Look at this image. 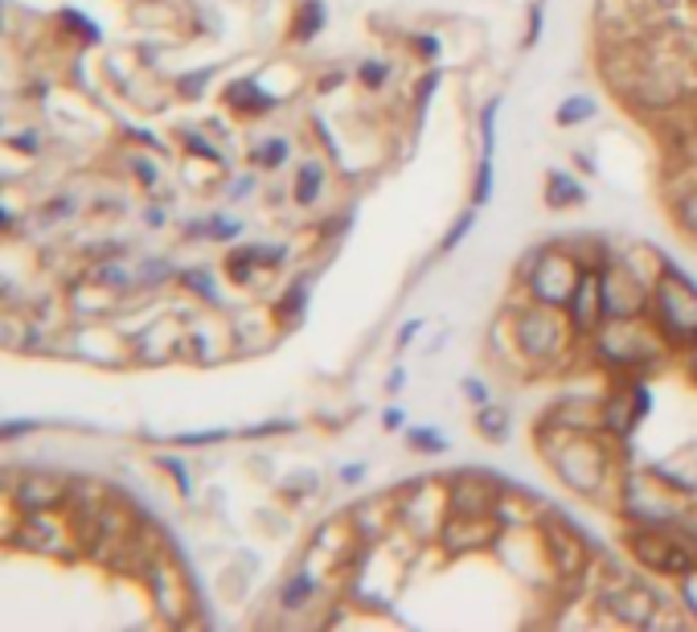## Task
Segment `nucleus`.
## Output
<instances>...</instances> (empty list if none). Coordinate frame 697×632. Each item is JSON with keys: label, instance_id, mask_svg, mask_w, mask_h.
Returning <instances> with one entry per match:
<instances>
[{"label": "nucleus", "instance_id": "6e6552de", "mask_svg": "<svg viewBox=\"0 0 697 632\" xmlns=\"http://www.w3.org/2000/svg\"><path fill=\"white\" fill-rule=\"evenodd\" d=\"M604 604L611 608V616H620L624 624H636V629L652 624V616H657V599H652V592H644L636 583L611 587V592L604 595Z\"/></svg>", "mask_w": 697, "mask_h": 632}, {"label": "nucleus", "instance_id": "2eb2a0df", "mask_svg": "<svg viewBox=\"0 0 697 632\" xmlns=\"http://www.w3.org/2000/svg\"><path fill=\"white\" fill-rule=\"evenodd\" d=\"M54 534V526H46V521H29L25 526V542L29 546H37V551H62V539H50Z\"/></svg>", "mask_w": 697, "mask_h": 632}, {"label": "nucleus", "instance_id": "5701e85b", "mask_svg": "<svg viewBox=\"0 0 697 632\" xmlns=\"http://www.w3.org/2000/svg\"><path fill=\"white\" fill-rule=\"evenodd\" d=\"M362 83H366V87H382V83H385L382 62H366V66H362Z\"/></svg>", "mask_w": 697, "mask_h": 632}, {"label": "nucleus", "instance_id": "39448f33", "mask_svg": "<svg viewBox=\"0 0 697 632\" xmlns=\"http://www.w3.org/2000/svg\"><path fill=\"white\" fill-rule=\"evenodd\" d=\"M517 341H521V350L530 357H550L554 350H562V341H567V329H562V320L550 313V304L546 308H530V313L517 320Z\"/></svg>", "mask_w": 697, "mask_h": 632}, {"label": "nucleus", "instance_id": "1a4fd4ad", "mask_svg": "<svg viewBox=\"0 0 697 632\" xmlns=\"http://www.w3.org/2000/svg\"><path fill=\"white\" fill-rule=\"evenodd\" d=\"M604 308L611 320H632L644 308L641 283L628 271H604Z\"/></svg>", "mask_w": 697, "mask_h": 632}, {"label": "nucleus", "instance_id": "9b49d317", "mask_svg": "<svg viewBox=\"0 0 697 632\" xmlns=\"http://www.w3.org/2000/svg\"><path fill=\"white\" fill-rule=\"evenodd\" d=\"M570 313H574V325H579L583 333H591V329L604 320V316H607V308H604V271H587V276H583L579 292H574V300H570Z\"/></svg>", "mask_w": 697, "mask_h": 632}, {"label": "nucleus", "instance_id": "cd10ccee", "mask_svg": "<svg viewBox=\"0 0 697 632\" xmlns=\"http://www.w3.org/2000/svg\"><path fill=\"white\" fill-rule=\"evenodd\" d=\"M694 370H697V350H694Z\"/></svg>", "mask_w": 697, "mask_h": 632}, {"label": "nucleus", "instance_id": "f8f14e48", "mask_svg": "<svg viewBox=\"0 0 697 632\" xmlns=\"http://www.w3.org/2000/svg\"><path fill=\"white\" fill-rule=\"evenodd\" d=\"M546 546H550L554 563H558L567 576H579V571L587 567V551H583V542L574 539L567 526H550V530H546Z\"/></svg>", "mask_w": 697, "mask_h": 632}, {"label": "nucleus", "instance_id": "f3484780", "mask_svg": "<svg viewBox=\"0 0 697 632\" xmlns=\"http://www.w3.org/2000/svg\"><path fill=\"white\" fill-rule=\"evenodd\" d=\"M595 115V103L591 99H567L562 108H558V124H583Z\"/></svg>", "mask_w": 697, "mask_h": 632}, {"label": "nucleus", "instance_id": "412c9836", "mask_svg": "<svg viewBox=\"0 0 697 632\" xmlns=\"http://www.w3.org/2000/svg\"><path fill=\"white\" fill-rule=\"evenodd\" d=\"M313 592V579L308 576H300L292 583V587H288V592H283V604H288V608H295V604H304V595Z\"/></svg>", "mask_w": 697, "mask_h": 632}, {"label": "nucleus", "instance_id": "dca6fc26", "mask_svg": "<svg viewBox=\"0 0 697 632\" xmlns=\"http://www.w3.org/2000/svg\"><path fill=\"white\" fill-rule=\"evenodd\" d=\"M477 424H480V431H484L489 440H505V431H509V415H505L500 407H484V410H480Z\"/></svg>", "mask_w": 697, "mask_h": 632}, {"label": "nucleus", "instance_id": "f257e3e1", "mask_svg": "<svg viewBox=\"0 0 697 632\" xmlns=\"http://www.w3.org/2000/svg\"><path fill=\"white\" fill-rule=\"evenodd\" d=\"M579 283H583V271L574 267V260H570V255H558V251H550V255H537V260H533L530 288H533V296L542 300V304H550V308H558V304H570V300H574V292H579Z\"/></svg>", "mask_w": 697, "mask_h": 632}, {"label": "nucleus", "instance_id": "a878e982", "mask_svg": "<svg viewBox=\"0 0 697 632\" xmlns=\"http://www.w3.org/2000/svg\"><path fill=\"white\" fill-rule=\"evenodd\" d=\"M685 599H689V608L697 612V567L694 571H685Z\"/></svg>", "mask_w": 697, "mask_h": 632}, {"label": "nucleus", "instance_id": "423d86ee", "mask_svg": "<svg viewBox=\"0 0 697 632\" xmlns=\"http://www.w3.org/2000/svg\"><path fill=\"white\" fill-rule=\"evenodd\" d=\"M599 350H604L611 362H620V366H636V362H648V357L657 354V345L644 333H636L632 325H624V320L607 325L604 333H599Z\"/></svg>", "mask_w": 697, "mask_h": 632}, {"label": "nucleus", "instance_id": "0eeeda50", "mask_svg": "<svg viewBox=\"0 0 697 632\" xmlns=\"http://www.w3.org/2000/svg\"><path fill=\"white\" fill-rule=\"evenodd\" d=\"M452 502H456L459 518H489L496 509V484L477 477V472H464L456 484H452Z\"/></svg>", "mask_w": 697, "mask_h": 632}, {"label": "nucleus", "instance_id": "bb28decb", "mask_svg": "<svg viewBox=\"0 0 697 632\" xmlns=\"http://www.w3.org/2000/svg\"><path fill=\"white\" fill-rule=\"evenodd\" d=\"M17 149H25V152L34 149V152H37V136H21V140H17Z\"/></svg>", "mask_w": 697, "mask_h": 632}, {"label": "nucleus", "instance_id": "393cba45", "mask_svg": "<svg viewBox=\"0 0 697 632\" xmlns=\"http://www.w3.org/2000/svg\"><path fill=\"white\" fill-rule=\"evenodd\" d=\"M410 444H415V447H435V452H440L443 440H435V431H415V435H410Z\"/></svg>", "mask_w": 697, "mask_h": 632}, {"label": "nucleus", "instance_id": "20e7f679", "mask_svg": "<svg viewBox=\"0 0 697 632\" xmlns=\"http://www.w3.org/2000/svg\"><path fill=\"white\" fill-rule=\"evenodd\" d=\"M632 555L641 558L644 567L669 571V576H685V571H694L697 567L694 555H689V546H681V542H673L669 534H657V530L632 534Z\"/></svg>", "mask_w": 697, "mask_h": 632}, {"label": "nucleus", "instance_id": "6ab92c4d", "mask_svg": "<svg viewBox=\"0 0 697 632\" xmlns=\"http://www.w3.org/2000/svg\"><path fill=\"white\" fill-rule=\"evenodd\" d=\"M320 21H325V9H320V4H304V21H300V25H295V38H313L316 29H320Z\"/></svg>", "mask_w": 697, "mask_h": 632}, {"label": "nucleus", "instance_id": "ddd939ff", "mask_svg": "<svg viewBox=\"0 0 697 632\" xmlns=\"http://www.w3.org/2000/svg\"><path fill=\"white\" fill-rule=\"evenodd\" d=\"M226 103H235L242 112H267V94H258L255 83H235V87L226 91Z\"/></svg>", "mask_w": 697, "mask_h": 632}, {"label": "nucleus", "instance_id": "b1692460", "mask_svg": "<svg viewBox=\"0 0 697 632\" xmlns=\"http://www.w3.org/2000/svg\"><path fill=\"white\" fill-rule=\"evenodd\" d=\"M489 186H493V168H489V161L480 165V177H477V205L489 198Z\"/></svg>", "mask_w": 697, "mask_h": 632}, {"label": "nucleus", "instance_id": "a211bd4d", "mask_svg": "<svg viewBox=\"0 0 697 632\" xmlns=\"http://www.w3.org/2000/svg\"><path fill=\"white\" fill-rule=\"evenodd\" d=\"M550 202H554V205H562V202H583V189L574 186L570 177H562V173H554V181H550Z\"/></svg>", "mask_w": 697, "mask_h": 632}, {"label": "nucleus", "instance_id": "aec40b11", "mask_svg": "<svg viewBox=\"0 0 697 632\" xmlns=\"http://www.w3.org/2000/svg\"><path fill=\"white\" fill-rule=\"evenodd\" d=\"M283 156H288V144H283V140H271L267 149H255V161H258V165H267V168L279 165Z\"/></svg>", "mask_w": 697, "mask_h": 632}, {"label": "nucleus", "instance_id": "7ed1b4c3", "mask_svg": "<svg viewBox=\"0 0 697 632\" xmlns=\"http://www.w3.org/2000/svg\"><path fill=\"white\" fill-rule=\"evenodd\" d=\"M554 465L562 472V481L570 489H579V493H591V489H599L604 481V452L591 444V440H567V444L554 452Z\"/></svg>", "mask_w": 697, "mask_h": 632}, {"label": "nucleus", "instance_id": "4be33fe9", "mask_svg": "<svg viewBox=\"0 0 697 632\" xmlns=\"http://www.w3.org/2000/svg\"><path fill=\"white\" fill-rule=\"evenodd\" d=\"M681 223H685L689 235H697V193H689V198L681 202Z\"/></svg>", "mask_w": 697, "mask_h": 632}, {"label": "nucleus", "instance_id": "f03ea898", "mask_svg": "<svg viewBox=\"0 0 697 632\" xmlns=\"http://www.w3.org/2000/svg\"><path fill=\"white\" fill-rule=\"evenodd\" d=\"M657 313H661L664 329L673 337L697 341V288H689L673 271H664L657 279Z\"/></svg>", "mask_w": 697, "mask_h": 632}, {"label": "nucleus", "instance_id": "9d476101", "mask_svg": "<svg viewBox=\"0 0 697 632\" xmlns=\"http://www.w3.org/2000/svg\"><path fill=\"white\" fill-rule=\"evenodd\" d=\"M66 502V481L54 477V472H29L25 481L17 484V505L29 509V514H41V509H54V505Z\"/></svg>", "mask_w": 697, "mask_h": 632}, {"label": "nucleus", "instance_id": "4468645a", "mask_svg": "<svg viewBox=\"0 0 697 632\" xmlns=\"http://www.w3.org/2000/svg\"><path fill=\"white\" fill-rule=\"evenodd\" d=\"M320 186H325V173H320L316 165H304L300 168V177H295V202L313 205L316 193H320Z\"/></svg>", "mask_w": 697, "mask_h": 632}]
</instances>
